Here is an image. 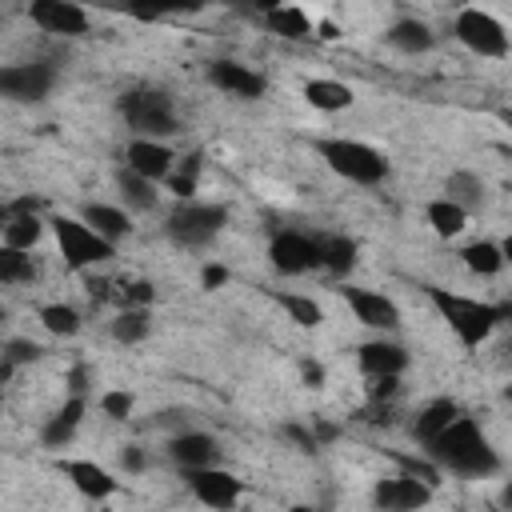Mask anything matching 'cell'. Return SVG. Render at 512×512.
Listing matches in <instances>:
<instances>
[{"label": "cell", "mask_w": 512, "mask_h": 512, "mask_svg": "<svg viewBox=\"0 0 512 512\" xmlns=\"http://www.w3.org/2000/svg\"><path fill=\"white\" fill-rule=\"evenodd\" d=\"M424 452L432 456L436 472H452L464 480H488L500 472V452L492 448V440L480 432L472 416H456Z\"/></svg>", "instance_id": "6da1fadb"}, {"label": "cell", "mask_w": 512, "mask_h": 512, "mask_svg": "<svg viewBox=\"0 0 512 512\" xmlns=\"http://www.w3.org/2000/svg\"><path fill=\"white\" fill-rule=\"evenodd\" d=\"M116 112L128 124L132 140H164L180 132V112L172 92L156 88V84H132L116 96Z\"/></svg>", "instance_id": "7a4b0ae2"}, {"label": "cell", "mask_w": 512, "mask_h": 512, "mask_svg": "<svg viewBox=\"0 0 512 512\" xmlns=\"http://www.w3.org/2000/svg\"><path fill=\"white\" fill-rule=\"evenodd\" d=\"M428 300L432 308L440 312V320L456 332V340L464 348H480L492 328L508 316V308H496L488 300H476V296H460V292H448V288H428Z\"/></svg>", "instance_id": "3957f363"}, {"label": "cell", "mask_w": 512, "mask_h": 512, "mask_svg": "<svg viewBox=\"0 0 512 512\" xmlns=\"http://www.w3.org/2000/svg\"><path fill=\"white\" fill-rule=\"evenodd\" d=\"M316 152H320V160H324L336 176H344V180H352V184L376 188V184L388 180V160H384V152H376V148L364 144V140L324 136V140H316Z\"/></svg>", "instance_id": "277c9868"}, {"label": "cell", "mask_w": 512, "mask_h": 512, "mask_svg": "<svg viewBox=\"0 0 512 512\" xmlns=\"http://www.w3.org/2000/svg\"><path fill=\"white\" fill-rule=\"evenodd\" d=\"M228 224V208L224 204H208V200H180L172 212H168V240L196 252V248H208Z\"/></svg>", "instance_id": "5b68a950"}, {"label": "cell", "mask_w": 512, "mask_h": 512, "mask_svg": "<svg viewBox=\"0 0 512 512\" xmlns=\"http://www.w3.org/2000/svg\"><path fill=\"white\" fill-rule=\"evenodd\" d=\"M52 232H56V248L64 256V264L72 272L96 268V264H104V260L116 256V244H108L100 232H92L80 216H56L52 220Z\"/></svg>", "instance_id": "8992f818"}, {"label": "cell", "mask_w": 512, "mask_h": 512, "mask_svg": "<svg viewBox=\"0 0 512 512\" xmlns=\"http://www.w3.org/2000/svg\"><path fill=\"white\" fill-rule=\"evenodd\" d=\"M452 36H456L468 52H476V56H492V60L508 56V48H512L504 24H500L492 12H484V8H460L456 20H452Z\"/></svg>", "instance_id": "52a82bcc"}, {"label": "cell", "mask_w": 512, "mask_h": 512, "mask_svg": "<svg viewBox=\"0 0 512 512\" xmlns=\"http://www.w3.org/2000/svg\"><path fill=\"white\" fill-rule=\"evenodd\" d=\"M60 80L56 60H28V64H4L0 68V92L16 104H40Z\"/></svg>", "instance_id": "ba28073f"}, {"label": "cell", "mask_w": 512, "mask_h": 512, "mask_svg": "<svg viewBox=\"0 0 512 512\" xmlns=\"http://www.w3.org/2000/svg\"><path fill=\"white\" fill-rule=\"evenodd\" d=\"M428 500H432V484L416 472L380 476L372 484V508L376 512H420Z\"/></svg>", "instance_id": "9c48e42d"}, {"label": "cell", "mask_w": 512, "mask_h": 512, "mask_svg": "<svg viewBox=\"0 0 512 512\" xmlns=\"http://www.w3.org/2000/svg\"><path fill=\"white\" fill-rule=\"evenodd\" d=\"M268 260L280 276H308L320 268V248H316V236L308 232H276L272 244H268Z\"/></svg>", "instance_id": "30bf717a"}, {"label": "cell", "mask_w": 512, "mask_h": 512, "mask_svg": "<svg viewBox=\"0 0 512 512\" xmlns=\"http://www.w3.org/2000/svg\"><path fill=\"white\" fill-rule=\"evenodd\" d=\"M184 484H188V492L200 500V504H208V508H216V512H232L236 508V500L244 496V480L240 476H232L228 468H188L184 472Z\"/></svg>", "instance_id": "8fae6325"}, {"label": "cell", "mask_w": 512, "mask_h": 512, "mask_svg": "<svg viewBox=\"0 0 512 512\" xmlns=\"http://www.w3.org/2000/svg\"><path fill=\"white\" fill-rule=\"evenodd\" d=\"M28 20L48 32V36H60V40H80L88 36V12L80 4H68V0H32L28 4Z\"/></svg>", "instance_id": "7c38bea8"}, {"label": "cell", "mask_w": 512, "mask_h": 512, "mask_svg": "<svg viewBox=\"0 0 512 512\" xmlns=\"http://www.w3.org/2000/svg\"><path fill=\"white\" fill-rule=\"evenodd\" d=\"M204 76H208L212 88H220L224 96H236V100H260L268 92V80L256 68L236 64V60H212L204 68Z\"/></svg>", "instance_id": "4fadbf2b"}, {"label": "cell", "mask_w": 512, "mask_h": 512, "mask_svg": "<svg viewBox=\"0 0 512 512\" xmlns=\"http://www.w3.org/2000/svg\"><path fill=\"white\" fill-rule=\"evenodd\" d=\"M340 296L348 300V308L356 312L360 324H368V328H376V332H396V328H400V308H396L392 296L372 292V288H356V284L340 288Z\"/></svg>", "instance_id": "5bb4252c"}, {"label": "cell", "mask_w": 512, "mask_h": 512, "mask_svg": "<svg viewBox=\"0 0 512 512\" xmlns=\"http://www.w3.org/2000/svg\"><path fill=\"white\" fill-rule=\"evenodd\" d=\"M168 456L180 464V472H188V468H216V464H220V444H216L212 432L188 424V428L172 432Z\"/></svg>", "instance_id": "9a60e30c"}, {"label": "cell", "mask_w": 512, "mask_h": 512, "mask_svg": "<svg viewBox=\"0 0 512 512\" xmlns=\"http://www.w3.org/2000/svg\"><path fill=\"white\" fill-rule=\"evenodd\" d=\"M124 164H128L136 176L160 184V180H168V176L176 172V152H172L164 140H128Z\"/></svg>", "instance_id": "2e32d148"}, {"label": "cell", "mask_w": 512, "mask_h": 512, "mask_svg": "<svg viewBox=\"0 0 512 512\" xmlns=\"http://www.w3.org/2000/svg\"><path fill=\"white\" fill-rule=\"evenodd\" d=\"M356 360H360L364 376H372V380H380V376H400V372L408 368L404 344H396V340H388V336L364 340V344L356 348Z\"/></svg>", "instance_id": "e0dca14e"}, {"label": "cell", "mask_w": 512, "mask_h": 512, "mask_svg": "<svg viewBox=\"0 0 512 512\" xmlns=\"http://www.w3.org/2000/svg\"><path fill=\"white\" fill-rule=\"evenodd\" d=\"M60 472L72 480V488L80 492V496H88V500H108L116 488H120V480L104 468V464H96V460H60Z\"/></svg>", "instance_id": "ac0fdd59"}, {"label": "cell", "mask_w": 512, "mask_h": 512, "mask_svg": "<svg viewBox=\"0 0 512 512\" xmlns=\"http://www.w3.org/2000/svg\"><path fill=\"white\" fill-rule=\"evenodd\" d=\"M84 412H88V396H68L48 420H44V428H40V444L44 448H64L72 436H76V428H80V420H84Z\"/></svg>", "instance_id": "d6986e66"}, {"label": "cell", "mask_w": 512, "mask_h": 512, "mask_svg": "<svg viewBox=\"0 0 512 512\" xmlns=\"http://www.w3.org/2000/svg\"><path fill=\"white\" fill-rule=\"evenodd\" d=\"M444 200H452L456 208H464L468 216L480 212L488 204V180L480 172H468V168H456L444 176Z\"/></svg>", "instance_id": "ffe728a7"}, {"label": "cell", "mask_w": 512, "mask_h": 512, "mask_svg": "<svg viewBox=\"0 0 512 512\" xmlns=\"http://www.w3.org/2000/svg\"><path fill=\"white\" fill-rule=\"evenodd\" d=\"M316 248H320V272H328L336 280H344L356 268V260H360V248H356L352 236L324 232V236H316Z\"/></svg>", "instance_id": "44dd1931"}, {"label": "cell", "mask_w": 512, "mask_h": 512, "mask_svg": "<svg viewBox=\"0 0 512 512\" xmlns=\"http://www.w3.org/2000/svg\"><path fill=\"white\" fill-rule=\"evenodd\" d=\"M384 40H388L396 52H404V56H424V52L436 48V32H432L424 20H416V16H400V20L384 32Z\"/></svg>", "instance_id": "7402d4cb"}, {"label": "cell", "mask_w": 512, "mask_h": 512, "mask_svg": "<svg viewBox=\"0 0 512 512\" xmlns=\"http://www.w3.org/2000/svg\"><path fill=\"white\" fill-rule=\"evenodd\" d=\"M456 416H464L460 412V404L456 400H448V396H440V400H432V404H424L420 412H416V420H412V436H416V444L420 448H428Z\"/></svg>", "instance_id": "603a6c76"}, {"label": "cell", "mask_w": 512, "mask_h": 512, "mask_svg": "<svg viewBox=\"0 0 512 512\" xmlns=\"http://www.w3.org/2000/svg\"><path fill=\"white\" fill-rule=\"evenodd\" d=\"M80 220L92 228V232H100L108 244H120L128 232H132V220H128V212L124 208H116V204H84V212H80Z\"/></svg>", "instance_id": "cb8c5ba5"}, {"label": "cell", "mask_w": 512, "mask_h": 512, "mask_svg": "<svg viewBox=\"0 0 512 512\" xmlns=\"http://www.w3.org/2000/svg\"><path fill=\"white\" fill-rule=\"evenodd\" d=\"M260 20H264L268 32H276V36H284V40H304V36H312V20H308V12L296 8V4H272V8L260 12Z\"/></svg>", "instance_id": "d4e9b609"}, {"label": "cell", "mask_w": 512, "mask_h": 512, "mask_svg": "<svg viewBox=\"0 0 512 512\" xmlns=\"http://www.w3.org/2000/svg\"><path fill=\"white\" fill-rule=\"evenodd\" d=\"M116 192H120V200H124L132 212H152L156 200H160L156 184L144 180V176H136L128 164H120V172H116Z\"/></svg>", "instance_id": "484cf974"}, {"label": "cell", "mask_w": 512, "mask_h": 512, "mask_svg": "<svg viewBox=\"0 0 512 512\" xmlns=\"http://www.w3.org/2000/svg\"><path fill=\"white\" fill-rule=\"evenodd\" d=\"M304 100H308L312 108H320V112H344V108H352L356 96H352L348 84L320 76V80H308V84H304Z\"/></svg>", "instance_id": "4316f807"}, {"label": "cell", "mask_w": 512, "mask_h": 512, "mask_svg": "<svg viewBox=\"0 0 512 512\" xmlns=\"http://www.w3.org/2000/svg\"><path fill=\"white\" fill-rule=\"evenodd\" d=\"M148 332H152V312L148 308H120L116 316H112V340L116 344H144L148 340Z\"/></svg>", "instance_id": "83f0119b"}, {"label": "cell", "mask_w": 512, "mask_h": 512, "mask_svg": "<svg viewBox=\"0 0 512 512\" xmlns=\"http://www.w3.org/2000/svg\"><path fill=\"white\" fill-rule=\"evenodd\" d=\"M460 260H464V268L476 272V276H496V272L504 268V252H500L496 240H472V244H464V248H460Z\"/></svg>", "instance_id": "f1b7e54d"}, {"label": "cell", "mask_w": 512, "mask_h": 512, "mask_svg": "<svg viewBox=\"0 0 512 512\" xmlns=\"http://www.w3.org/2000/svg\"><path fill=\"white\" fill-rule=\"evenodd\" d=\"M36 260L32 252H20V248H4L0 244V284L4 288H20V284H32L36 280Z\"/></svg>", "instance_id": "f546056e"}, {"label": "cell", "mask_w": 512, "mask_h": 512, "mask_svg": "<svg viewBox=\"0 0 512 512\" xmlns=\"http://www.w3.org/2000/svg\"><path fill=\"white\" fill-rule=\"evenodd\" d=\"M424 220L432 224V232L436 236H444V240H452V236H460L464 232V224H468V212L464 208H456L452 200H432L428 208H424Z\"/></svg>", "instance_id": "4dcf8cb0"}, {"label": "cell", "mask_w": 512, "mask_h": 512, "mask_svg": "<svg viewBox=\"0 0 512 512\" xmlns=\"http://www.w3.org/2000/svg\"><path fill=\"white\" fill-rule=\"evenodd\" d=\"M44 236V224L40 216H16V220H4V248H20V252H32Z\"/></svg>", "instance_id": "1f68e13d"}, {"label": "cell", "mask_w": 512, "mask_h": 512, "mask_svg": "<svg viewBox=\"0 0 512 512\" xmlns=\"http://www.w3.org/2000/svg\"><path fill=\"white\" fill-rule=\"evenodd\" d=\"M284 312H288V320H296L300 328H316V324H324V312H320V304L312 300V296H300V292H276L272 296Z\"/></svg>", "instance_id": "d6a6232c"}, {"label": "cell", "mask_w": 512, "mask_h": 512, "mask_svg": "<svg viewBox=\"0 0 512 512\" xmlns=\"http://www.w3.org/2000/svg\"><path fill=\"white\" fill-rule=\"evenodd\" d=\"M36 316H40V324H44L52 336H76V332L84 328V320H80V312H76L72 304H40Z\"/></svg>", "instance_id": "836d02e7"}, {"label": "cell", "mask_w": 512, "mask_h": 512, "mask_svg": "<svg viewBox=\"0 0 512 512\" xmlns=\"http://www.w3.org/2000/svg\"><path fill=\"white\" fill-rule=\"evenodd\" d=\"M200 164H204V152L196 148V152H188V156L176 164V172L168 176V188H172L176 200H196L192 192H196V180H200Z\"/></svg>", "instance_id": "e575fe53"}, {"label": "cell", "mask_w": 512, "mask_h": 512, "mask_svg": "<svg viewBox=\"0 0 512 512\" xmlns=\"http://www.w3.org/2000/svg\"><path fill=\"white\" fill-rule=\"evenodd\" d=\"M40 356H44V348H40L36 340H20V336H12V340L4 344V352H0V360H4V364H12V368L32 364V360H40Z\"/></svg>", "instance_id": "d590c367"}, {"label": "cell", "mask_w": 512, "mask_h": 512, "mask_svg": "<svg viewBox=\"0 0 512 512\" xmlns=\"http://www.w3.org/2000/svg\"><path fill=\"white\" fill-rule=\"evenodd\" d=\"M132 408H136V396H132V392H124V388H112V392H104V396H100V412H104L108 420H128V416H132Z\"/></svg>", "instance_id": "8d00e7d4"}, {"label": "cell", "mask_w": 512, "mask_h": 512, "mask_svg": "<svg viewBox=\"0 0 512 512\" xmlns=\"http://www.w3.org/2000/svg\"><path fill=\"white\" fill-rule=\"evenodd\" d=\"M156 300V288L148 280H128L120 288V308H148Z\"/></svg>", "instance_id": "74e56055"}, {"label": "cell", "mask_w": 512, "mask_h": 512, "mask_svg": "<svg viewBox=\"0 0 512 512\" xmlns=\"http://www.w3.org/2000/svg\"><path fill=\"white\" fill-rule=\"evenodd\" d=\"M40 212V196H16L0 208V220H16V216H36Z\"/></svg>", "instance_id": "f35d334b"}, {"label": "cell", "mask_w": 512, "mask_h": 512, "mask_svg": "<svg viewBox=\"0 0 512 512\" xmlns=\"http://www.w3.org/2000/svg\"><path fill=\"white\" fill-rule=\"evenodd\" d=\"M280 436H284V440H292L304 456H312V452L320 448V444H316V436H312V428H300V424H284V428H280Z\"/></svg>", "instance_id": "ab89813d"}, {"label": "cell", "mask_w": 512, "mask_h": 512, "mask_svg": "<svg viewBox=\"0 0 512 512\" xmlns=\"http://www.w3.org/2000/svg\"><path fill=\"white\" fill-rule=\"evenodd\" d=\"M64 384H68V396H88V384H92L88 364H72L68 376H64Z\"/></svg>", "instance_id": "60d3db41"}, {"label": "cell", "mask_w": 512, "mask_h": 512, "mask_svg": "<svg viewBox=\"0 0 512 512\" xmlns=\"http://www.w3.org/2000/svg\"><path fill=\"white\" fill-rule=\"evenodd\" d=\"M300 376H304L308 388H320V384H324V364L308 356V360H300Z\"/></svg>", "instance_id": "b9f144b4"}, {"label": "cell", "mask_w": 512, "mask_h": 512, "mask_svg": "<svg viewBox=\"0 0 512 512\" xmlns=\"http://www.w3.org/2000/svg\"><path fill=\"white\" fill-rule=\"evenodd\" d=\"M120 464H124L128 472H144V468H148V456H144L136 444H128V448L120 452Z\"/></svg>", "instance_id": "7bdbcfd3"}, {"label": "cell", "mask_w": 512, "mask_h": 512, "mask_svg": "<svg viewBox=\"0 0 512 512\" xmlns=\"http://www.w3.org/2000/svg\"><path fill=\"white\" fill-rule=\"evenodd\" d=\"M312 436H316V444H320V448H328V444L340 436V428H336V424H328V420H316V424H312Z\"/></svg>", "instance_id": "ee69618b"}, {"label": "cell", "mask_w": 512, "mask_h": 512, "mask_svg": "<svg viewBox=\"0 0 512 512\" xmlns=\"http://www.w3.org/2000/svg\"><path fill=\"white\" fill-rule=\"evenodd\" d=\"M228 284V268L224 264H204V288H220Z\"/></svg>", "instance_id": "f6af8a7d"}, {"label": "cell", "mask_w": 512, "mask_h": 512, "mask_svg": "<svg viewBox=\"0 0 512 512\" xmlns=\"http://www.w3.org/2000/svg\"><path fill=\"white\" fill-rule=\"evenodd\" d=\"M320 36H324V40H336L340 32H336V24H332V20H320Z\"/></svg>", "instance_id": "bcb514c9"}, {"label": "cell", "mask_w": 512, "mask_h": 512, "mask_svg": "<svg viewBox=\"0 0 512 512\" xmlns=\"http://www.w3.org/2000/svg\"><path fill=\"white\" fill-rule=\"evenodd\" d=\"M500 252H504V264H512V236L500 240Z\"/></svg>", "instance_id": "7dc6e473"}, {"label": "cell", "mask_w": 512, "mask_h": 512, "mask_svg": "<svg viewBox=\"0 0 512 512\" xmlns=\"http://www.w3.org/2000/svg\"><path fill=\"white\" fill-rule=\"evenodd\" d=\"M500 504H504V508H508V512H512V480H508V484H504V492H500Z\"/></svg>", "instance_id": "c3c4849f"}, {"label": "cell", "mask_w": 512, "mask_h": 512, "mask_svg": "<svg viewBox=\"0 0 512 512\" xmlns=\"http://www.w3.org/2000/svg\"><path fill=\"white\" fill-rule=\"evenodd\" d=\"M288 512H320V508H312V504H296V508H288Z\"/></svg>", "instance_id": "681fc988"}, {"label": "cell", "mask_w": 512, "mask_h": 512, "mask_svg": "<svg viewBox=\"0 0 512 512\" xmlns=\"http://www.w3.org/2000/svg\"><path fill=\"white\" fill-rule=\"evenodd\" d=\"M504 396H508V400H512V388H508V392H504Z\"/></svg>", "instance_id": "f907efd6"}]
</instances>
